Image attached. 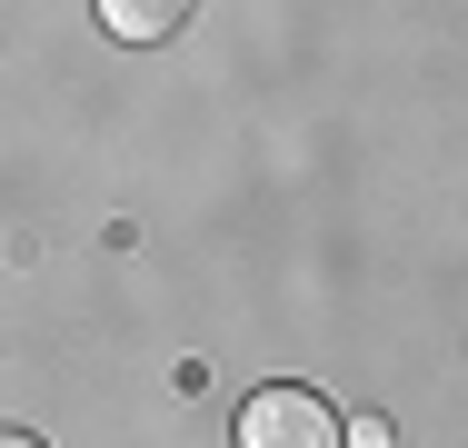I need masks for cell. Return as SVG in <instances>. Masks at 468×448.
Here are the masks:
<instances>
[{
    "label": "cell",
    "mask_w": 468,
    "mask_h": 448,
    "mask_svg": "<svg viewBox=\"0 0 468 448\" xmlns=\"http://www.w3.org/2000/svg\"><path fill=\"white\" fill-rule=\"evenodd\" d=\"M0 448H40V439H20V429H0Z\"/></svg>",
    "instance_id": "cell-3"
},
{
    "label": "cell",
    "mask_w": 468,
    "mask_h": 448,
    "mask_svg": "<svg viewBox=\"0 0 468 448\" xmlns=\"http://www.w3.org/2000/svg\"><path fill=\"white\" fill-rule=\"evenodd\" d=\"M100 20H110V40H170L189 0H100Z\"/></svg>",
    "instance_id": "cell-2"
},
{
    "label": "cell",
    "mask_w": 468,
    "mask_h": 448,
    "mask_svg": "<svg viewBox=\"0 0 468 448\" xmlns=\"http://www.w3.org/2000/svg\"><path fill=\"white\" fill-rule=\"evenodd\" d=\"M339 409L319 389H250L239 399V448H339Z\"/></svg>",
    "instance_id": "cell-1"
}]
</instances>
